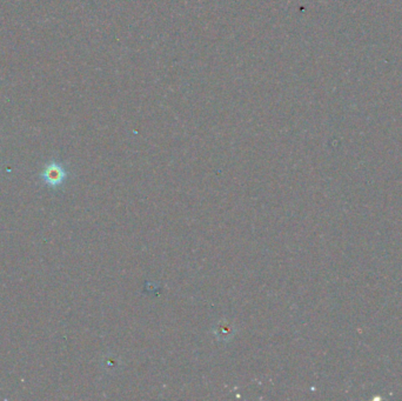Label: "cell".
<instances>
[{
	"mask_svg": "<svg viewBox=\"0 0 402 401\" xmlns=\"http://www.w3.org/2000/svg\"><path fill=\"white\" fill-rule=\"evenodd\" d=\"M66 175H65V171H64L63 168L57 165V163H52L48 168L45 170L44 175H43V178L45 179V182L50 184L51 186H58L64 182Z\"/></svg>",
	"mask_w": 402,
	"mask_h": 401,
	"instance_id": "obj_1",
	"label": "cell"
}]
</instances>
